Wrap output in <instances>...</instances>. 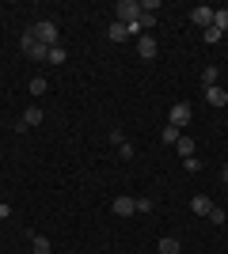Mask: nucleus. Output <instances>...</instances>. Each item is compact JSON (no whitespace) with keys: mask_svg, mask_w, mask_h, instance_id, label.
<instances>
[{"mask_svg":"<svg viewBox=\"0 0 228 254\" xmlns=\"http://www.w3.org/2000/svg\"><path fill=\"white\" fill-rule=\"evenodd\" d=\"M114 19L126 23V27L137 23V19H141V4H137V0H118V4H114Z\"/></svg>","mask_w":228,"mask_h":254,"instance_id":"nucleus-1","label":"nucleus"},{"mask_svg":"<svg viewBox=\"0 0 228 254\" xmlns=\"http://www.w3.org/2000/svg\"><path fill=\"white\" fill-rule=\"evenodd\" d=\"M23 53H27V57H31V61H46V57H50V46H42V42H38V38H34V34L31 31H27V34H23Z\"/></svg>","mask_w":228,"mask_h":254,"instance_id":"nucleus-2","label":"nucleus"},{"mask_svg":"<svg viewBox=\"0 0 228 254\" xmlns=\"http://www.w3.org/2000/svg\"><path fill=\"white\" fill-rule=\"evenodd\" d=\"M31 34H34V38H38L42 46H57V23H50V19L34 23V27H31Z\"/></svg>","mask_w":228,"mask_h":254,"instance_id":"nucleus-3","label":"nucleus"},{"mask_svg":"<svg viewBox=\"0 0 228 254\" xmlns=\"http://www.w3.org/2000/svg\"><path fill=\"white\" fill-rule=\"evenodd\" d=\"M190 118H194V110H190V103H175V106H171V126H175V129L190 126Z\"/></svg>","mask_w":228,"mask_h":254,"instance_id":"nucleus-4","label":"nucleus"},{"mask_svg":"<svg viewBox=\"0 0 228 254\" xmlns=\"http://www.w3.org/2000/svg\"><path fill=\"white\" fill-rule=\"evenodd\" d=\"M133 212H137L133 197L130 193H118V197H114V216H133Z\"/></svg>","mask_w":228,"mask_h":254,"instance_id":"nucleus-5","label":"nucleus"},{"mask_svg":"<svg viewBox=\"0 0 228 254\" xmlns=\"http://www.w3.org/2000/svg\"><path fill=\"white\" fill-rule=\"evenodd\" d=\"M190 23H198V27H213V8H206V4H202V8H194L190 11Z\"/></svg>","mask_w":228,"mask_h":254,"instance_id":"nucleus-6","label":"nucleus"},{"mask_svg":"<svg viewBox=\"0 0 228 254\" xmlns=\"http://www.w3.org/2000/svg\"><path fill=\"white\" fill-rule=\"evenodd\" d=\"M23 129H34V126H42V106H27L23 110V122H19Z\"/></svg>","mask_w":228,"mask_h":254,"instance_id":"nucleus-7","label":"nucleus"},{"mask_svg":"<svg viewBox=\"0 0 228 254\" xmlns=\"http://www.w3.org/2000/svg\"><path fill=\"white\" fill-rule=\"evenodd\" d=\"M206 103L209 106H228V91H225V87H206Z\"/></svg>","mask_w":228,"mask_h":254,"instance_id":"nucleus-8","label":"nucleus"},{"mask_svg":"<svg viewBox=\"0 0 228 254\" xmlns=\"http://www.w3.org/2000/svg\"><path fill=\"white\" fill-rule=\"evenodd\" d=\"M137 53H141L145 61H152V57H156V42H152L149 34H141V38H137Z\"/></svg>","mask_w":228,"mask_h":254,"instance_id":"nucleus-9","label":"nucleus"},{"mask_svg":"<svg viewBox=\"0 0 228 254\" xmlns=\"http://www.w3.org/2000/svg\"><path fill=\"white\" fill-rule=\"evenodd\" d=\"M190 209H194V212H198V216H209V212H213V201H209L206 193H198L194 201H190Z\"/></svg>","mask_w":228,"mask_h":254,"instance_id":"nucleus-10","label":"nucleus"},{"mask_svg":"<svg viewBox=\"0 0 228 254\" xmlns=\"http://www.w3.org/2000/svg\"><path fill=\"white\" fill-rule=\"evenodd\" d=\"M175 152H179L183 159H190V156H194V137H179V140H175Z\"/></svg>","mask_w":228,"mask_h":254,"instance_id":"nucleus-11","label":"nucleus"},{"mask_svg":"<svg viewBox=\"0 0 228 254\" xmlns=\"http://www.w3.org/2000/svg\"><path fill=\"white\" fill-rule=\"evenodd\" d=\"M126 38H130V27H126V23H110V42H126Z\"/></svg>","mask_w":228,"mask_h":254,"instance_id":"nucleus-12","label":"nucleus"},{"mask_svg":"<svg viewBox=\"0 0 228 254\" xmlns=\"http://www.w3.org/2000/svg\"><path fill=\"white\" fill-rule=\"evenodd\" d=\"M160 254H183L179 239H171V235H163V239H160Z\"/></svg>","mask_w":228,"mask_h":254,"instance_id":"nucleus-13","label":"nucleus"},{"mask_svg":"<svg viewBox=\"0 0 228 254\" xmlns=\"http://www.w3.org/2000/svg\"><path fill=\"white\" fill-rule=\"evenodd\" d=\"M179 137H183V133H179V129L171 126V122H167V126L160 129V140H163V144H175V140H179Z\"/></svg>","mask_w":228,"mask_h":254,"instance_id":"nucleus-14","label":"nucleus"},{"mask_svg":"<svg viewBox=\"0 0 228 254\" xmlns=\"http://www.w3.org/2000/svg\"><path fill=\"white\" fill-rule=\"evenodd\" d=\"M31 247H34V254H54V247H50V239H46V235H34Z\"/></svg>","mask_w":228,"mask_h":254,"instance_id":"nucleus-15","label":"nucleus"},{"mask_svg":"<svg viewBox=\"0 0 228 254\" xmlns=\"http://www.w3.org/2000/svg\"><path fill=\"white\" fill-rule=\"evenodd\" d=\"M213 27H217L221 34L228 31V11H225V8H213Z\"/></svg>","mask_w":228,"mask_h":254,"instance_id":"nucleus-16","label":"nucleus"},{"mask_svg":"<svg viewBox=\"0 0 228 254\" xmlns=\"http://www.w3.org/2000/svg\"><path fill=\"white\" fill-rule=\"evenodd\" d=\"M65 57H69L65 46H50V57H46V61H50V64H65Z\"/></svg>","mask_w":228,"mask_h":254,"instance_id":"nucleus-17","label":"nucleus"},{"mask_svg":"<svg viewBox=\"0 0 228 254\" xmlns=\"http://www.w3.org/2000/svg\"><path fill=\"white\" fill-rule=\"evenodd\" d=\"M217 80H221V68H213V64H209L206 72H202V84H206V87H217Z\"/></svg>","mask_w":228,"mask_h":254,"instance_id":"nucleus-18","label":"nucleus"},{"mask_svg":"<svg viewBox=\"0 0 228 254\" xmlns=\"http://www.w3.org/2000/svg\"><path fill=\"white\" fill-rule=\"evenodd\" d=\"M46 87H50V84H46V76H34V80H31V95H34V99L46 95Z\"/></svg>","mask_w":228,"mask_h":254,"instance_id":"nucleus-19","label":"nucleus"},{"mask_svg":"<svg viewBox=\"0 0 228 254\" xmlns=\"http://www.w3.org/2000/svg\"><path fill=\"white\" fill-rule=\"evenodd\" d=\"M137 23H141V31H152V27H156V15H149V11H141V19H137Z\"/></svg>","mask_w":228,"mask_h":254,"instance_id":"nucleus-20","label":"nucleus"},{"mask_svg":"<svg viewBox=\"0 0 228 254\" xmlns=\"http://www.w3.org/2000/svg\"><path fill=\"white\" fill-rule=\"evenodd\" d=\"M118 156H122V159H133V156H137V148L126 140V144H118Z\"/></svg>","mask_w":228,"mask_h":254,"instance_id":"nucleus-21","label":"nucleus"},{"mask_svg":"<svg viewBox=\"0 0 228 254\" xmlns=\"http://www.w3.org/2000/svg\"><path fill=\"white\" fill-rule=\"evenodd\" d=\"M133 205H137V212H152V197H133Z\"/></svg>","mask_w":228,"mask_h":254,"instance_id":"nucleus-22","label":"nucleus"},{"mask_svg":"<svg viewBox=\"0 0 228 254\" xmlns=\"http://www.w3.org/2000/svg\"><path fill=\"white\" fill-rule=\"evenodd\" d=\"M110 144H114V148H118V144H126V133H122V129H114V133H110Z\"/></svg>","mask_w":228,"mask_h":254,"instance_id":"nucleus-23","label":"nucleus"},{"mask_svg":"<svg viewBox=\"0 0 228 254\" xmlns=\"http://www.w3.org/2000/svg\"><path fill=\"white\" fill-rule=\"evenodd\" d=\"M209 220H213V224H225V209H217V205H213V212H209Z\"/></svg>","mask_w":228,"mask_h":254,"instance_id":"nucleus-24","label":"nucleus"},{"mask_svg":"<svg viewBox=\"0 0 228 254\" xmlns=\"http://www.w3.org/2000/svg\"><path fill=\"white\" fill-rule=\"evenodd\" d=\"M141 11H149V15H152V11H160V0H145Z\"/></svg>","mask_w":228,"mask_h":254,"instance_id":"nucleus-25","label":"nucleus"},{"mask_svg":"<svg viewBox=\"0 0 228 254\" xmlns=\"http://www.w3.org/2000/svg\"><path fill=\"white\" fill-rule=\"evenodd\" d=\"M183 167H186V171H198V167H202V159L190 156V159H183Z\"/></svg>","mask_w":228,"mask_h":254,"instance_id":"nucleus-26","label":"nucleus"},{"mask_svg":"<svg viewBox=\"0 0 228 254\" xmlns=\"http://www.w3.org/2000/svg\"><path fill=\"white\" fill-rule=\"evenodd\" d=\"M11 216V205H0V220H8Z\"/></svg>","mask_w":228,"mask_h":254,"instance_id":"nucleus-27","label":"nucleus"},{"mask_svg":"<svg viewBox=\"0 0 228 254\" xmlns=\"http://www.w3.org/2000/svg\"><path fill=\"white\" fill-rule=\"evenodd\" d=\"M221 182H225V186H228V163H225V167H221Z\"/></svg>","mask_w":228,"mask_h":254,"instance_id":"nucleus-28","label":"nucleus"}]
</instances>
